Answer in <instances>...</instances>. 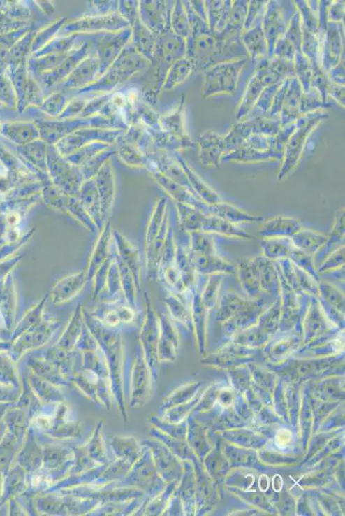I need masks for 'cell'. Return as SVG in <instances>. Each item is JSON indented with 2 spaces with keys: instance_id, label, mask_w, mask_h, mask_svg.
<instances>
[{
  "instance_id": "obj_3",
  "label": "cell",
  "mask_w": 345,
  "mask_h": 516,
  "mask_svg": "<svg viewBox=\"0 0 345 516\" xmlns=\"http://www.w3.org/2000/svg\"><path fill=\"white\" fill-rule=\"evenodd\" d=\"M0 104L8 108L17 107L16 92L7 73L0 76Z\"/></svg>"
},
{
  "instance_id": "obj_1",
  "label": "cell",
  "mask_w": 345,
  "mask_h": 516,
  "mask_svg": "<svg viewBox=\"0 0 345 516\" xmlns=\"http://www.w3.org/2000/svg\"><path fill=\"white\" fill-rule=\"evenodd\" d=\"M35 128L27 122H6L2 124L0 134L14 144L24 145L39 137Z\"/></svg>"
},
{
  "instance_id": "obj_2",
  "label": "cell",
  "mask_w": 345,
  "mask_h": 516,
  "mask_svg": "<svg viewBox=\"0 0 345 516\" xmlns=\"http://www.w3.org/2000/svg\"><path fill=\"white\" fill-rule=\"evenodd\" d=\"M98 67H100V65L98 64V59L97 58L96 59V58L86 59L68 76V78L66 80V87H82L85 82L86 83H88L89 81L91 82V80L97 73L96 72Z\"/></svg>"
},
{
  "instance_id": "obj_5",
  "label": "cell",
  "mask_w": 345,
  "mask_h": 516,
  "mask_svg": "<svg viewBox=\"0 0 345 516\" xmlns=\"http://www.w3.org/2000/svg\"><path fill=\"white\" fill-rule=\"evenodd\" d=\"M1 126H2V124H1V123H0V129H1Z\"/></svg>"
},
{
  "instance_id": "obj_4",
  "label": "cell",
  "mask_w": 345,
  "mask_h": 516,
  "mask_svg": "<svg viewBox=\"0 0 345 516\" xmlns=\"http://www.w3.org/2000/svg\"><path fill=\"white\" fill-rule=\"evenodd\" d=\"M10 50L0 48V76L5 74L9 70L10 66Z\"/></svg>"
}]
</instances>
